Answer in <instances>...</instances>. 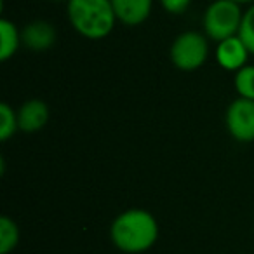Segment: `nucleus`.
Wrapping results in <instances>:
<instances>
[{"instance_id":"obj_1","label":"nucleus","mask_w":254,"mask_h":254,"mask_svg":"<svg viewBox=\"0 0 254 254\" xmlns=\"http://www.w3.org/2000/svg\"><path fill=\"white\" fill-rule=\"evenodd\" d=\"M110 239L122 253L143 254L152 249L159 240V223L146 209H126L112 221Z\"/></svg>"},{"instance_id":"obj_2","label":"nucleus","mask_w":254,"mask_h":254,"mask_svg":"<svg viewBox=\"0 0 254 254\" xmlns=\"http://www.w3.org/2000/svg\"><path fill=\"white\" fill-rule=\"evenodd\" d=\"M66 14L75 32L89 40L106 39L119 23L112 0H68Z\"/></svg>"},{"instance_id":"obj_3","label":"nucleus","mask_w":254,"mask_h":254,"mask_svg":"<svg viewBox=\"0 0 254 254\" xmlns=\"http://www.w3.org/2000/svg\"><path fill=\"white\" fill-rule=\"evenodd\" d=\"M242 5L232 0H214L207 5L202 16V28L212 42H221L230 37L239 35L242 25Z\"/></svg>"},{"instance_id":"obj_4","label":"nucleus","mask_w":254,"mask_h":254,"mask_svg":"<svg viewBox=\"0 0 254 254\" xmlns=\"http://www.w3.org/2000/svg\"><path fill=\"white\" fill-rule=\"evenodd\" d=\"M169 56L173 64L181 71H195L209 58V39L205 33L188 30L183 32L171 44Z\"/></svg>"},{"instance_id":"obj_5","label":"nucleus","mask_w":254,"mask_h":254,"mask_svg":"<svg viewBox=\"0 0 254 254\" xmlns=\"http://www.w3.org/2000/svg\"><path fill=\"white\" fill-rule=\"evenodd\" d=\"M225 126L228 134L237 143L254 141V99L239 98L228 105L225 113Z\"/></svg>"},{"instance_id":"obj_6","label":"nucleus","mask_w":254,"mask_h":254,"mask_svg":"<svg viewBox=\"0 0 254 254\" xmlns=\"http://www.w3.org/2000/svg\"><path fill=\"white\" fill-rule=\"evenodd\" d=\"M251 56L249 49L246 47V44L242 42L239 35L225 39L221 42L216 44L214 58L216 63L228 71H239L242 66L247 64V58Z\"/></svg>"},{"instance_id":"obj_7","label":"nucleus","mask_w":254,"mask_h":254,"mask_svg":"<svg viewBox=\"0 0 254 254\" xmlns=\"http://www.w3.org/2000/svg\"><path fill=\"white\" fill-rule=\"evenodd\" d=\"M21 39L23 46L28 47L30 51L42 53V51L51 49L56 44L58 32L54 25H51L46 19H35V21H30L21 30Z\"/></svg>"},{"instance_id":"obj_8","label":"nucleus","mask_w":254,"mask_h":254,"mask_svg":"<svg viewBox=\"0 0 254 254\" xmlns=\"http://www.w3.org/2000/svg\"><path fill=\"white\" fill-rule=\"evenodd\" d=\"M18 122L21 132L33 134V132L42 131L49 122V106H47V103L37 98L26 99L18 108Z\"/></svg>"},{"instance_id":"obj_9","label":"nucleus","mask_w":254,"mask_h":254,"mask_svg":"<svg viewBox=\"0 0 254 254\" xmlns=\"http://www.w3.org/2000/svg\"><path fill=\"white\" fill-rule=\"evenodd\" d=\"M117 21L126 26L143 25L150 18L153 0H112Z\"/></svg>"},{"instance_id":"obj_10","label":"nucleus","mask_w":254,"mask_h":254,"mask_svg":"<svg viewBox=\"0 0 254 254\" xmlns=\"http://www.w3.org/2000/svg\"><path fill=\"white\" fill-rule=\"evenodd\" d=\"M23 46L21 30L9 19L0 21V60L9 61Z\"/></svg>"},{"instance_id":"obj_11","label":"nucleus","mask_w":254,"mask_h":254,"mask_svg":"<svg viewBox=\"0 0 254 254\" xmlns=\"http://www.w3.org/2000/svg\"><path fill=\"white\" fill-rule=\"evenodd\" d=\"M19 226L9 216L0 218V254H9L19 244Z\"/></svg>"},{"instance_id":"obj_12","label":"nucleus","mask_w":254,"mask_h":254,"mask_svg":"<svg viewBox=\"0 0 254 254\" xmlns=\"http://www.w3.org/2000/svg\"><path fill=\"white\" fill-rule=\"evenodd\" d=\"M18 131V110L12 108L9 103H2L0 105V141H9Z\"/></svg>"},{"instance_id":"obj_13","label":"nucleus","mask_w":254,"mask_h":254,"mask_svg":"<svg viewBox=\"0 0 254 254\" xmlns=\"http://www.w3.org/2000/svg\"><path fill=\"white\" fill-rule=\"evenodd\" d=\"M233 85L239 98L254 99V64H246L235 71Z\"/></svg>"},{"instance_id":"obj_14","label":"nucleus","mask_w":254,"mask_h":254,"mask_svg":"<svg viewBox=\"0 0 254 254\" xmlns=\"http://www.w3.org/2000/svg\"><path fill=\"white\" fill-rule=\"evenodd\" d=\"M239 37L242 39V42L246 44L247 49H249L251 56H254V4H251L249 7L244 11Z\"/></svg>"},{"instance_id":"obj_15","label":"nucleus","mask_w":254,"mask_h":254,"mask_svg":"<svg viewBox=\"0 0 254 254\" xmlns=\"http://www.w3.org/2000/svg\"><path fill=\"white\" fill-rule=\"evenodd\" d=\"M159 2H160V7L167 14H173V16H180L183 12H187L191 4V0H159Z\"/></svg>"},{"instance_id":"obj_16","label":"nucleus","mask_w":254,"mask_h":254,"mask_svg":"<svg viewBox=\"0 0 254 254\" xmlns=\"http://www.w3.org/2000/svg\"><path fill=\"white\" fill-rule=\"evenodd\" d=\"M232 2H237V4H240V5H246V4H254V0H232Z\"/></svg>"},{"instance_id":"obj_17","label":"nucleus","mask_w":254,"mask_h":254,"mask_svg":"<svg viewBox=\"0 0 254 254\" xmlns=\"http://www.w3.org/2000/svg\"><path fill=\"white\" fill-rule=\"evenodd\" d=\"M53 2H64V4H66L68 0H53Z\"/></svg>"}]
</instances>
